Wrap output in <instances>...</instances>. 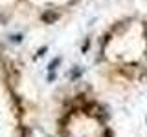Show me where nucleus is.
Listing matches in <instances>:
<instances>
[{
    "mask_svg": "<svg viewBox=\"0 0 147 137\" xmlns=\"http://www.w3.org/2000/svg\"><path fill=\"white\" fill-rule=\"evenodd\" d=\"M105 137H112V134H110L109 130H105Z\"/></svg>",
    "mask_w": 147,
    "mask_h": 137,
    "instance_id": "nucleus-1",
    "label": "nucleus"
}]
</instances>
